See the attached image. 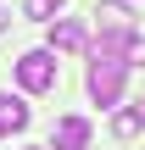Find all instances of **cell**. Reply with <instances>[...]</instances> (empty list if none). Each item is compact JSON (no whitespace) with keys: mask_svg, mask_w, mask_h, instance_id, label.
I'll list each match as a JSON object with an SVG mask.
<instances>
[{"mask_svg":"<svg viewBox=\"0 0 145 150\" xmlns=\"http://www.w3.org/2000/svg\"><path fill=\"white\" fill-rule=\"evenodd\" d=\"M28 128V106L17 95H0V134H22Z\"/></svg>","mask_w":145,"mask_h":150,"instance_id":"8992f818","label":"cell"},{"mask_svg":"<svg viewBox=\"0 0 145 150\" xmlns=\"http://www.w3.org/2000/svg\"><path fill=\"white\" fill-rule=\"evenodd\" d=\"M129 67H145V33H129Z\"/></svg>","mask_w":145,"mask_h":150,"instance_id":"9c48e42d","label":"cell"},{"mask_svg":"<svg viewBox=\"0 0 145 150\" xmlns=\"http://www.w3.org/2000/svg\"><path fill=\"white\" fill-rule=\"evenodd\" d=\"M95 17H101V28H106V33H134V17H129V6H123V0L95 6Z\"/></svg>","mask_w":145,"mask_h":150,"instance_id":"5b68a950","label":"cell"},{"mask_svg":"<svg viewBox=\"0 0 145 150\" xmlns=\"http://www.w3.org/2000/svg\"><path fill=\"white\" fill-rule=\"evenodd\" d=\"M17 83H22L28 95L56 89V50H28V56H17Z\"/></svg>","mask_w":145,"mask_h":150,"instance_id":"7a4b0ae2","label":"cell"},{"mask_svg":"<svg viewBox=\"0 0 145 150\" xmlns=\"http://www.w3.org/2000/svg\"><path fill=\"white\" fill-rule=\"evenodd\" d=\"M50 11H61V0H22V17L34 22H50Z\"/></svg>","mask_w":145,"mask_h":150,"instance_id":"ba28073f","label":"cell"},{"mask_svg":"<svg viewBox=\"0 0 145 150\" xmlns=\"http://www.w3.org/2000/svg\"><path fill=\"white\" fill-rule=\"evenodd\" d=\"M145 122H140V111H134V106H129V111H117V117H112V134H117V139H134V134H140Z\"/></svg>","mask_w":145,"mask_h":150,"instance_id":"52a82bcc","label":"cell"},{"mask_svg":"<svg viewBox=\"0 0 145 150\" xmlns=\"http://www.w3.org/2000/svg\"><path fill=\"white\" fill-rule=\"evenodd\" d=\"M123 78H129L123 56H89V95H95V106H117L123 100Z\"/></svg>","mask_w":145,"mask_h":150,"instance_id":"6da1fadb","label":"cell"},{"mask_svg":"<svg viewBox=\"0 0 145 150\" xmlns=\"http://www.w3.org/2000/svg\"><path fill=\"white\" fill-rule=\"evenodd\" d=\"M6 22H11V11H6V6H0V28H6Z\"/></svg>","mask_w":145,"mask_h":150,"instance_id":"30bf717a","label":"cell"},{"mask_svg":"<svg viewBox=\"0 0 145 150\" xmlns=\"http://www.w3.org/2000/svg\"><path fill=\"white\" fill-rule=\"evenodd\" d=\"M134 111H140V122H145V100H140V106H134Z\"/></svg>","mask_w":145,"mask_h":150,"instance_id":"8fae6325","label":"cell"},{"mask_svg":"<svg viewBox=\"0 0 145 150\" xmlns=\"http://www.w3.org/2000/svg\"><path fill=\"white\" fill-rule=\"evenodd\" d=\"M50 50H61V56H78V50H89V39H84V22H78V17H61V22H50Z\"/></svg>","mask_w":145,"mask_h":150,"instance_id":"3957f363","label":"cell"},{"mask_svg":"<svg viewBox=\"0 0 145 150\" xmlns=\"http://www.w3.org/2000/svg\"><path fill=\"white\" fill-rule=\"evenodd\" d=\"M84 145H89V122H84V117H61L50 150H84Z\"/></svg>","mask_w":145,"mask_h":150,"instance_id":"277c9868","label":"cell"}]
</instances>
